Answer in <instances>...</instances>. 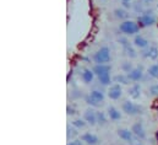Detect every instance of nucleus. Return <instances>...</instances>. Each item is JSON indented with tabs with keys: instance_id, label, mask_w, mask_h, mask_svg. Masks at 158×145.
I'll return each instance as SVG.
<instances>
[{
	"instance_id": "29",
	"label": "nucleus",
	"mask_w": 158,
	"mask_h": 145,
	"mask_svg": "<svg viewBox=\"0 0 158 145\" xmlns=\"http://www.w3.org/2000/svg\"><path fill=\"white\" fill-rule=\"evenodd\" d=\"M117 41H118V43L120 44V46H121V47H123V48L130 44V42H129V39H127L126 37H119Z\"/></svg>"
},
{
	"instance_id": "22",
	"label": "nucleus",
	"mask_w": 158,
	"mask_h": 145,
	"mask_svg": "<svg viewBox=\"0 0 158 145\" xmlns=\"http://www.w3.org/2000/svg\"><path fill=\"white\" fill-rule=\"evenodd\" d=\"M123 52H124V54H125L126 57H129V58H131V59L137 57V53H136L135 48H134L131 44H129V46L124 47V48H123Z\"/></svg>"
},
{
	"instance_id": "18",
	"label": "nucleus",
	"mask_w": 158,
	"mask_h": 145,
	"mask_svg": "<svg viewBox=\"0 0 158 145\" xmlns=\"http://www.w3.org/2000/svg\"><path fill=\"white\" fill-rule=\"evenodd\" d=\"M114 16L118 19V20H121V21H125V20H129V12L124 7H117L114 10Z\"/></svg>"
},
{
	"instance_id": "27",
	"label": "nucleus",
	"mask_w": 158,
	"mask_h": 145,
	"mask_svg": "<svg viewBox=\"0 0 158 145\" xmlns=\"http://www.w3.org/2000/svg\"><path fill=\"white\" fill-rule=\"evenodd\" d=\"M150 95L153 97H158V84H153L150 86Z\"/></svg>"
},
{
	"instance_id": "14",
	"label": "nucleus",
	"mask_w": 158,
	"mask_h": 145,
	"mask_svg": "<svg viewBox=\"0 0 158 145\" xmlns=\"http://www.w3.org/2000/svg\"><path fill=\"white\" fill-rule=\"evenodd\" d=\"M143 74H145V72H143L142 67H135L127 75H129L130 80H131L132 82H139V81H141V80L143 79Z\"/></svg>"
},
{
	"instance_id": "20",
	"label": "nucleus",
	"mask_w": 158,
	"mask_h": 145,
	"mask_svg": "<svg viewBox=\"0 0 158 145\" xmlns=\"http://www.w3.org/2000/svg\"><path fill=\"white\" fill-rule=\"evenodd\" d=\"M79 129H76L74 125H68L66 127V139L69 140V142H73V140H75V138L79 135V132H77Z\"/></svg>"
},
{
	"instance_id": "24",
	"label": "nucleus",
	"mask_w": 158,
	"mask_h": 145,
	"mask_svg": "<svg viewBox=\"0 0 158 145\" xmlns=\"http://www.w3.org/2000/svg\"><path fill=\"white\" fill-rule=\"evenodd\" d=\"M147 74H148L151 77L158 80V64H152V65H150L148 69H147Z\"/></svg>"
},
{
	"instance_id": "19",
	"label": "nucleus",
	"mask_w": 158,
	"mask_h": 145,
	"mask_svg": "<svg viewBox=\"0 0 158 145\" xmlns=\"http://www.w3.org/2000/svg\"><path fill=\"white\" fill-rule=\"evenodd\" d=\"M114 81H115L117 84H120V85H129V84L131 82L129 75L125 74V72H121V74L115 75V76H114Z\"/></svg>"
},
{
	"instance_id": "6",
	"label": "nucleus",
	"mask_w": 158,
	"mask_h": 145,
	"mask_svg": "<svg viewBox=\"0 0 158 145\" xmlns=\"http://www.w3.org/2000/svg\"><path fill=\"white\" fill-rule=\"evenodd\" d=\"M117 134H118V137L120 139H123L124 142H126L127 144H132L136 139H139V138H136L135 135H134V133H132V130L131 129H127V128H119L118 130H117Z\"/></svg>"
},
{
	"instance_id": "13",
	"label": "nucleus",
	"mask_w": 158,
	"mask_h": 145,
	"mask_svg": "<svg viewBox=\"0 0 158 145\" xmlns=\"http://www.w3.org/2000/svg\"><path fill=\"white\" fill-rule=\"evenodd\" d=\"M92 70L94 72V75L98 77V76H102L104 74L112 72V65L110 64H94Z\"/></svg>"
},
{
	"instance_id": "32",
	"label": "nucleus",
	"mask_w": 158,
	"mask_h": 145,
	"mask_svg": "<svg viewBox=\"0 0 158 145\" xmlns=\"http://www.w3.org/2000/svg\"><path fill=\"white\" fill-rule=\"evenodd\" d=\"M73 143L74 145H83V142L81 139H75V140H73Z\"/></svg>"
},
{
	"instance_id": "11",
	"label": "nucleus",
	"mask_w": 158,
	"mask_h": 145,
	"mask_svg": "<svg viewBox=\"0 0 158 145\" xmlns=\"http://www.w3.org/2000/svg\"><path fill=\"white\" fill-rule=\"evenodd\" d=\"M131 130H132V133H134V135L136 138H139L141 140L146 138V130H145V127H143V124L141 122L134 123L132 127H131Z\"/></svg>"
},
{
	"instance_id": "15",
	"label": "nucleus",
	"mask_w": 158,
	"mask_h": 145,
	"mask_svg": "<svg viewBox=\"0 0 158 145\" xmlns=\"http://www.w3.org/2000/svg\"><path fill=\"white\" fill-rule=\"evenodd\" d=\"M132 43H134V47L140 48V49H145V48H147V47L150 46L148 39L145 38L143 36H141V35H136V36L134 37Z\"/></svg>"
},
{
	"instance_id": "10",
	"label": "nucleus",
	"mask_w": 158,
	"mask_h": 145,
	"mask_svg": "<svg viewBox=\"0 0 158 145\" xmlns=\"http://www.w3.org/2000/svg\"><path fill=\"white\" fill-rule=\"evenodd\" d=\"M81 140L85 143L86 145H98L99 144V138L96 135V134H93V133H91V132H86V133H83L82 135H81Z\"/></svg>"
},
{
	"instance_id": "34",
	"label": "nucleus",
	"mask_w": 158,
	"mask_h": 145,
	"mask_svg": "<svg viewBox=\"0 0 158 145\" xmlns=\"http://www.w3.org/2000/svg\"><path fill=\"white\" fill-rule=\"evenodd\" d=\"M157 7H158V4H157Z\"/></svg>"
},
{
	"instance_id": "26",
	"label": "nucleus",
	"mask_w": 158,
	"mask_h": 145,
	"mask_svg": "<svg viewBox=\"0 0 158 145\" xmlns=\"http://www.w3.org/2000/svg\"><path fill=\"white\" fill-rule=\"evenodd\" d=\"M120 68H121V70L125 72V74H129V72L135 68V67L132 65V63H131V62L125 60V62H123V63H121V67H120Z\"/></svg>"
},
{
	"instance_id": "1",
	"label": "nucleus",
	"mask_w": 158,
	"mask_h": 145,
	"mask_svg": "<svg viewBox=\"0 0 158 145\" xmlns=\"http://www.w3.org/2000/svg\"><path fill=\"white\" fill-rule=\"evenodd\" d=\"M104 99H106V95L103 91L98 89H93L89 91L88 95L85 96V102L91 107H99L101 103L104 101Z\"/></svg>"
},
{
	"instance_id": "23",
	"label": "nucleus",
	"mask_w": 158,
	"mask_h": 145,
	"mask_svg": "<svg viewBox=\"0 0 158 145\" xmlns=\"http://www.w3.org/2000/svg\"><path fill=\"white\" fill-rule=\"evenodd\" d=\"M97 79H98V81H99V84H101V85H103V86H110V85H112L110 72L104 74V75H102V76H98Z\"/></svg>"
},
{
	"instance_id": "28",
	"label": "nucleus",
	"mask_w": 158,
	"mask_h": 145,
	"mask_svg": "<svg viewBox=\"0 0 158 145\" xmlns=\"http://www.w3.org/2000/svg\"><path fill=\"white\" fill-rule=\"evenodd\" d=\"M121 1V7H124V9H126V10H129V9H131L132 7V0H120Z\"/></svg>"
},
{
	"instance_id": "33",
	"label": "nucleus",
	"mask_w": 158,
	"mask_h": 145,
	"mask_svg": "<svg viewBox=\"0 0 158 145\" xmlns=\"http://www.w3.org/2000/svg\"><path fill=\"white\" fill-rule=\"evenodd\" d=\"M66 145H74V143H73V142H69V143H68Z\"/></svg>"
},
{
	"instance_id": "9",
	"label": "nucleus",
	"mask_w": 158,
	"mask_h": 145,
	"mask_svg": "<svg viewBox=\"0 0 158 145\" xmlns=\"http://www.w3.org/2000/svg\"><path fill=\"white\" fill-rule=\"evenodd\" d=\"M83 119L89 124L91 127L97 125V111H94L93 107H89L83 112Z\"/></svg>"
},
{
	"instance_id": "4",
	"label": "nucleus",
	"mask_w": 158,
	"mask_h": 145,
	"mask_svg": "<svg viewBox=\"0 0 158 145\" xmlns=\"http://www.w3.org/2000/svg\"><path fill=\"white\" fill-rule=\"evenodd\" d=\"M137 24L141 29H147V27H152L157 24V17L153 15L152 11H145L142 15H140L137 17Z\"/></svg>"
},
{
	"instance_id": "25",
	"label": "nucleus",
	"mask_w": 158,
	"mask_h": 145,
	"mask_svg": "<svg viewBox=\"0 0 158 145\" xmlns=\"http://www.w3.org/2000/svg\"><path fill=\"white\" fill-rule=\"evenodd\" d=\"M86 124H87V122L85 119H82V118H76V119H74L71 122V125H74L76 129H83L86 127Z\"/></svg>"
},
{
	"instance_id": "5",
	"label": "nucleus",
	"mask_w": 158,
	"mask_h": 145,
	"mask_svg": "<svg viewBox=\"0 0 158 145\" xmlns=\"http://www.w3.org/2000/svg\"><path fill=\"white\" fill-rule=\"evenodd\" d=\"M121 109L127 116H137V114L143 113V107L141 105H137V103H135L132 101H129V100L123 102Z\"/></svg>"
},
{
	"instance_id": "8",
	"label": "nucleus",
	"mask_w": 158,
	"mask_h": 145,
	"mask_svg": "<svg viewBox=\"0 0 158 145\" xmlns=\"http://www.w3.org/2000/svg\"><path fill=\"white\" fill-rule=\"evenodd\" d=\"M141 57L143 58H147V59H151V60H156L158 59V47L157 46H148L147 48L145 49H141Z\"/></svg>"
},
{
	"instance_id": "30",
	"label": "nucleus",
	"mask_w": 158,
	"mask_h": 145,
	"mask_svg": "<svg viewBox=\"0 0 158 145\" xmlns=\"http://www.w3.org/2000/svg\"><path fill=\"white\" fill-rule=\"evenodd\" d=\"M66 114H68V116H75V114H76V109L74 108L73 106L68 105V106H66Z\"/></svg>"
},
{
	"instance_id": "12",
	"label": "nucleus",
	"mask_w": 158,
	"mask_h": 145,
	"mask_svg": "<svg viewBox=\"0 0 158 145\" xmlns=\"http://www.w3.org/2000/svg\"><path fill=\"white\" fill-rule=\"evenodd\" d=\"M80 76H81V80L83 81V84L88 85V84H92L93 80H94V72L92 69H88V68H83L81 72H80Z\"/></svg>"
},
{
	"instance_id": "31",
	"label": "nucleus",
	"mask_w": 158,
	"mask_h": 145,
	"mask_svg": "<svg viewBox=\"0 0 158 145\" xmlns=\"http://www.w3.org/2000/svg\"><path fill=\"white\" fill-rule=\"evenodd\" d=\"M155 0H140V2H142L143 5H148V4H152Z\"/></svg>"
},
{
	"instance_id": "17",
	"label": "nucleus",
	"mask_w": 158,
	"mask_h": 145,
	"mask_svg": "<svg viewBox=\"0 0 158 145\" xmlns=\"http://www.w3.org/2000/svg\"><path fill=\"white\" fill-rule=\"evenodd\" d=\"M107 114H108V118H109L110 121L117 122V121H120V119H121V112H120L118 108H115L114 106H109V107L107 108Z\"/></svg>"
},
{
	"instance_id": "21",
	"label": "nucleus",
	"mask_w": 158,
	"mask_h": 145,
	"mask_svg": "<svg viewBox=\"0 0 158 145\" xmlns=\"http://www.w3.org/2000/svg\"><path fill=\"white\" fill-rule=\"evenodd\" d=\"M108 114L107 112H102V111H97V124L103 127L108 123Z\"/></svg>"
},
{
	"instance_id": "7",
	"label": "nucleus",
	"mask_w": 158,
	"mask_h": 145,
	"mask_svg": "<svg viewBox=\"0 0 158 145\" xmlns=\"http://www.w3.org/2000/svg\"><path fill=\"white\" fill-rule=\"evenodd\" d=\"M123 95V89H121V85L120 84H112L109 87H108V91H107V96L110 99V100H119Z\"/></svg>"
},
{
	"instance_id": "3",
	"label": "nucleus",
	"mask_w": 158,
	"mask_h": 145,
	"mask_svg": "<svg viewBox=\"0 0 158 145\" xmlns=\"http://www.w3.org/2000/svg\"><path fill=\"white\" fill-rule=\"evenodd\" d=\"M93 62L96 64H109L112 62V53L110 48L108 46H102L94 54H93Z\"/></svg>"
},
{
	"instance_id": "2",
	"label": "nucleus",
	"mask_w": 158,
	"mask_h": 145,
	"mask_svg": "<svg viewBox=\"0 0 158 145\" xmlns=\"http://www.w3.org/2000/svg\"><path fill=\"white\" fill-rule=\"evenodd\" d=\"M140 26L137 24V21L134 20H125L121 21V24L119 25V30L121 33H124L125 36H136L140 32Z\"/></svg>"
},
{
	"instance_id": "16",
	"label": "nucleus",
	"mask_w": 158,
	"mask_h": 145,
	"mask_svg": "<svg viewBox=\"0 0 158 145\" xmlns=\"http://www.w3.org/2000/svg\"><path fill=\"white\" fill-rule=\"evenodd\" d=\"M141 92H142L141 85L137 84V82H135V84L129 89V91H127L130 99H132V100H139V99L141 97Z\"/></svg>"
}]
</instances>
